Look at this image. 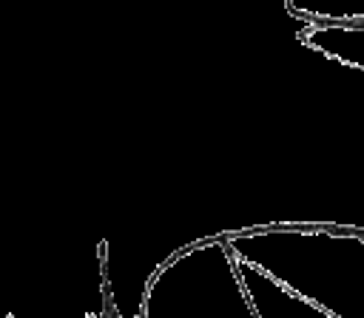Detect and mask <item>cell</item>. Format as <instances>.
I'll return each mask as SVG.
<instances>
[{"label": "cell", "instance_id": "obj_1", "mask_svg": "<svg viewBox=\"0 0 364 318\" xmlns=\"http://www.w3.org/2000/svg\"><path fill=\"white\" fill-rule=\"evenodd\" d=\"M105 318H114V312H111V315H105Z\"/></svg>", "mask_w": 364, "mask_h": 318}]
</instances>
